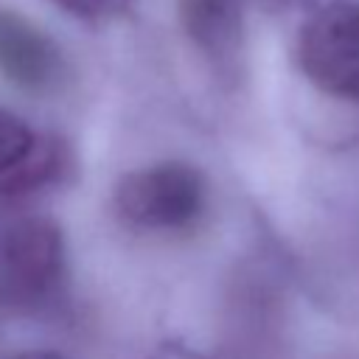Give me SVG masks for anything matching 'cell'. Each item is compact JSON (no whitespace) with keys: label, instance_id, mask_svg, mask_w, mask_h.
Here are the masks:
<instances>
[{"label":"cell","instance_id":"11","mask_svg":"<svg viewBox=\"0 0 359 359\" xmlns=\"http://www.w3.org/2000/svg\"><path fill=\"white\" fill-rule=\"evenodd\" d=\"M11 359H67V356H62L56 351H25V353H17Z\"/></svg>","mask_w":359,"mask_h":359},{"label":"cell","instance_id":"5","mask_svg":"<svg viewBox=\"0 0 359 359\" xmlns=\"http://www.w3.org/2000/svg\"><path fill=\"white\" fill-rule=\"evenodd\" d=\"M247 0H177V17L194 48L219 70H230L244 50Z\"/></svg>","mask_w":359,"mask_h":359},{"label":"cell","instance_id":"2","mask_svg":"<svg viewBox=\"0 0 359 359\" xmlns=\"http://www.w3.org/2000/svg\"><path fill=\"white\" fill-rule=\"evenodd\" d=\"M294 56L320 93L359 101V0L314 6L297 34Z\"/></svg>","mask_w":359,"mask_h":359},{"label":"cell","instance_id":"8","mask_svg":"<svg viewBox=\"0 0 359 359\" xmlns=\"http://www.w3.org/2000/svg\"><path fill=\"white\" fill-rule=\"evenodd\" d=\"M53 6H59L65 14L84 20V22H104L112 20L118 14H123L132 0H50Z\"/></svg>","mask_w":359,"mask_h":359},{"label":"cell","instance_id":"9","mask_svg":"<svg viewBox=\"0 0 359 359\" xmlns=\"http://www.w3.org/2000/svg\"><path fill=\"white\" fill-rule=\"evenodd\" d=\"M146 359H210V356H202L185 345H177V342H163L157 351H151Z\"/></svg>","mask_w":359,"mask_h":359},{"label":"cell","instance_id":"10","mask_svg":"<svg viewBox=\"0 0 359 359\" xmlns=\"http://www.w3.org/2000/svg\"><path fill=\"white\" fill-rule=\"evenodd\" d=\"M255 3H261L264 8L283 11V8H306V6H311L314 0H255Z\"/></svg>","mask_w":359,"mask_h":359},{"label":"cell","instance_id":"3","mask_svg":"<svg viewBox=\"0 0 359 359\" xmlns=\"http://www.w3.org/2000/svg\"><path fill=\"white\" fill-rule=\"evenodd\" d=\"M205 208V177L188 163H157L126 174L115 188V210L135 230L177 233Z\"/></svg>","mask_w":359,"mask_h":359},{"label":"cell","instance_id":"1","mask_svg":"<svg viewBox=\"0 0 359 359\" xmlns=\"http://www.w3.org/2000/svg\"><path fill=\"white\" fill-rule=\"evenodd\" d=\"M65 275V238L48 216H20L0 227V309L39 311Z\"/></svg>","mask_w":359,"mask_h":359},{"label":"cell","instance_id":"6","mask_svg":"<svg viewBox=\"0 0 359 359\" xmlns=\"http://www.w3.org/2000/svg\"><path fill=\"white\" fill-rule=\"evenodd\" d=\"M65 165V151L59 143L53 140H36L34 151L8 174H3L0 180V191L6 196H25L31 191L45 188L48 182H53L62 174Z\"/></svg>","mask_w":359,"mask_h":359},{"label":"cell","instance_id":"4","mask_svg":"<svg viewBox=\"0 0 359 359\" xmlns=\"http://www.w3.org/2000/svg\"><path fill=\"white\" fill-rule=\"evenodd\" d=\"M0 73L20 90L48 93L65 76L59 45L28 17L0 8Z\"/></svg>","mask_w":359,"mask_h":359},{"label":"cell","instance_id":"7","mask_svg":"<svg viewBox=\"0 0 359 359\" xmlns=\"http://www.w3.org/2000/svg\"><path fill=\"white\" fill-rule=\"evenodd\" d=\"M36 135L8 109L0 107V177L17 168L36 146Z\"/></svg>","mask_w":359,"mask_h":359}]
</instances>
